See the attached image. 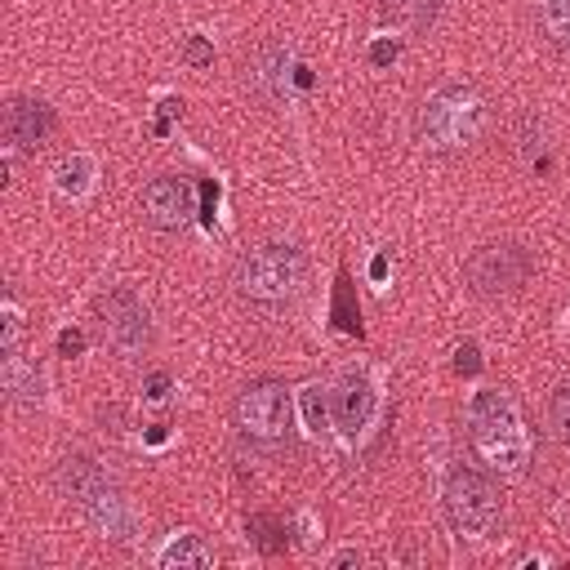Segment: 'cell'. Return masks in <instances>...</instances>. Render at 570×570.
Segmentation results:
<instances>
[{
    "instance_id": "obj_3",
    "label": "cell",
    "mask_w": 570,
    "mask_h": 570,
    "mask_svg": "<svg viewBox=\"0 0 570 570\" xmlns=\"http://www.w3.org/2000/svg\"><path fill=\"white\" fill-rule=\"evenodd\" d=\"M232 281H236L240 298H249L258 307H281V303H289L303 289L307 258H303V249H294L285 240H263V245L240 254Z\"/></svg>"
},
{
    "instance_id": "obj_13",
    "label": "cell",
    "mask_w": 570,
    "mask_h": 570,
    "mask_svg": "<svg viewBox=\"0 0 570 570\" xmlns=\"http://www.w3.org/2000/svg\"><path fill=\"white\" fill-rule=\"evenodd\" d=\"M160 570H205V566H214V552L205 548V539L200 534H174L165 548H160Z\"/></svg>"
},
{
    "instance_id": "obj_1",
    "label": "cell",
    "mask_w": 570,
    "mask_h": 570,
    "mask_svg": "<svg viewBox=\"0 0 570 570\" xmlns=\"http://www.w3.org/2000/svg\"><path fill=\"white\" fill-rule=\"evenodd\" d=\"M490 134V98L472 80H445L436 85L419 116H414V138L436 151V156H463Z\"/></svg>"
},
{
    "instance_id": "obj_11",
    "label": "cell",
    "mask_w": 570,
    "mask_h": 570,
    "mask_svg": "<svg viewBox=\"0 0 570 570\" xmlns=\"http://www.w3.org/2000/svg\"><path fill=\"white\" fill-rule=\"evenodd\" d=\"M53 134V111L40 98H9L4 102V138L18 151H36Z\"/></svg>"
},
{
    "instance_id": "obj_17",
    "label": "cell",
    "mask_w": 570,
    "mask_h": 570,
    "mask_svg": "<svg viewBox=\"0 0 570 570\" xmlns=\"http://www.w3.org/2000/svg\"><path fill=\"white\" fill-rule=\"evenodd\" d=\"M548 428L561 445H570V379L557 383V392L548 396Z\"/></svg>"
},
{
    "instance_id": "obj_22",
    "label": "cell",
    "mask_w": 570,
    "mask_h": 570,
    "mask_svg": "<svg viewBox=\"0 0 570 570\" xmlns=\"http://www.w3.org/2000/svg\"><path fill=\"white\" fill-rule=\"evenodd\" d=\"M183 58H187L191 67H205V62H214V49H209V40H200V36H191V40L183 45Z\"/></svg>"
},
{
    "instance_id": "obj_14",
    "label": "cell",
    "mask_w": 570,
    "mask_h": 570,
    "mask_svg": "<svg viewBox=\"0 0 570 570\" xmlns=\"http://www.w3.org/2000/svg\"><path fill=\"white\" fill-rule=\"evenodd\" d=\"M436 9H441V0H379L383 22L405 27V31H428L432 18H436Z\"/></svg>"
},
{
    "instance_id": "obj_21",
    "label": "cell",
    "mask_w": 570,
    "mask_h": 570,
    "mask_svg": "<svg viewBox=\"0 0 570 570\" xmlns=\"http://www.w3.org/2000/svg\"><path fill=\"white\" fill-rule=\"evenodd\" d=\"M249 530H258V548H263V552H281V548H285V539H276L281 525H276L272 517H249Z\"/></svg>"
},
{
    "instance_id": "obj_23",
    "label": "cell",
    "mask_w": 570,
    "mask_h": 570,
    "mask_svg": "<svg viewBox=\"0 0 570 570\" xmlns=\"http://www.w3.org/2000/svg\"><path fill=\"white\" fill-rule=\"evenodd\" d=\"M396 53H401V45H396V40H374V45H370V62H374V67L396 62Z\"/></svg>"
},
{
    "instance_id": "obj_2",
    "label": "cell",
    "mask_w": 570,
    "mask_h": 570,
    "mask_svg": "<svg viewBox=\"0 0 570 570\" xmlns=\"http://www.w3.org/2000/svg\"><path fill=\"white\" fill-rule=\"evenodd\" d=\"M468 441H472L476 459L490 463L494 472H525V463H530L521 414H517L512 396L499 392V387H485V392L472 396V405H468Z\"/></svg>"
},
{
    "instance_id": "obj_25",
    "label": "cell",
    "mask_w": 570,
    "mask_h": 570,
    "mask_svg": "<svg viewBox=\"0 0 570 570\" xmlns=\"http://www.w3.org/2000/svg\"><path fill=\"white\" fill-rule=\"evenodd\" d=\"M454 370H459V374H476V370H481V361H476V347H472V343H463V347H459Z\"/></svg>"
},
{
    "instance_id": "obj_18",
    "label": "cell",
    "mask_w": 570,
    "mask_h": 570,
    "mask_svg": "<svg viewBox=\"0 0 570 570\" xmlns=\"http://www.w3.org/2000/svg\"><path fill=\"white\" fill-rule=\"evenodd\" d=\"M334 321L347 334H361V307H352V289H347V272H338V289H334Z\"/></svg>"
},
{
    "instance_id": "obj_7",
    "label": "cell",
    "mask_w": 570,
    "mask_h": 570,
    "mask_svg": "<svg viewBox=\"0 0 570 570\" xmlns=\"http://www.w3.org/2000/svg\"><path fill=\"white\" fill-rule=\"evenodd\" d=\"M58 481H62V490H67L102 530H125V503H120L116 485L107 481V472H102L94 459H85V454L62 459Z\"/></svg>"
},
{
    "instance_id": "obj_5",
    "label": "cell",
    "mask_w": 570,
    "mask_h": 570,
    "mask_svg": "<svg viewBox=\"0 0 570 570\" xmlns=\"http://www.w3.org/2000/svg\"><path fill=\"white\" fill-rule=\"evenodd\" d=\"M441 508H445V521L459 534H472V539L494 534V525L503 521V499H499L494 481L481 476L476 468H450Z\"/></svg>"
},
{
    "instance_id": "obj_9",
    "label": "cell",
    "mask_w": 570,
    "mask_h": 570,
    "mask_svg": "<svg viewBox=\"0 0 570 570\" xmlns=\"http://www.w3.org/2000/svg\"><path fill=\"white\" fill-rule=\"evenodd\" d=\"M102 325H107V338L120 356H138L151 338V321H147V307L138 303L134 289H111L102 298Z\"/></svg>"
},
{
    "instance_id": "obj_27",
    "label": "cell",
    "mask_w": 570,
    "mask_h": 570,
    "mask_svg": "<svg viewBox=\"0 0 570 570\" xmlns=\"http://www.w3.org/2000/svg\"><path fill=\"white\" fill-rule=\"evenodd\" d=\"M352 561H361V557H356V552H352V548H347V552H338V557H334V566H352Z\"/></svg>"
},
{
    "instance_id": "obj_20",
    "label": "cell",
    "mask_w": 570,
    "mask_h": 570,
    "mask_svg": "<svg viewBox=\"0 0 570 570\" xmlns=\"http://www.w3.org/2000/svg\"><path fill=\"white\" fill-rule=\"evenodd\" d=\"M321 392H325V387H307V392H303V410H307V428H312V432H325V419H330Z\"/></svg>"
},
{
    "instance_id": "obj_16",
    "label": "cell",
    "mask_w": 570,
    "mask_h": 570,
    "mask_svg": "<svg viewBox=\"0 0 570 570\" xmlns=\"http://www.w3.org/2000/svg\"><path fill=\"white\" fill-rule=\"evenodd\" d=\"M539 18H543L548 40H552L561 53H570V0H543Z\"/></svg>"
},
{
    "instance_id": "obj_24",
    "label": "cell",
    "mask_w": 570,
    "mask_h": 570,
    "mask_svg": "<svg viewBox=\"0 0 570 570\" xmlns=\"http://www.w3.org/2000/svg\"><path fill=\"white\" fill-rule=\"evenodd\" d=\"M85 352V334L80 330H62L58 334V356H80Z\"/></svg>"
},
{
    "instance_id": "obj_10",
    "label": "cell",
    "mask_w": 570,
    "mask_h": 570,
    "mask_svg": "<svg viewBox=\"0 0 570 570\" xmlns=\"http://www.w3.org/2000/svg\"><path fill=\"white\" fill-rule=\"evenodd\" d=\"M240 71H245V89L258 102H276L289 80V49L281 40H263V45H254V53L245 58Z\"/></svg>"
},
{
    "instance_id": "obj_4",
    "label": "cell",
    "mask_w": 570,
    "mask_h": 570,
    "mask_svg": "<svg viewBox=\"0 0 570 570\" xmlns=\"http://www.w3.org/2000/svg\"><path fill=\"white\" fill-rule=\"evenodd\" d=\"M232 423L245 441L263 445V450H276L289 441L294 432V401H289V387L281 379H254L236 392L232 401Z\"/></svg>"
},
{
    "instance_id": "obj_26",
    "label": "cell",
    "mask_w": 570,
    "mask_h": 570,
    "mask_svg": "<svg viewBox=\"0 0 570 570\" xmlns=\"http://www.w3.org/2000/svg\"><path fill=\"white\" fill-rule=\"evenodd\" d=\"M165 392H169V374H160V370H156V374H147V396H151V401H160Z\"/></svg>"
},
{
    "instance_id": "obj_19",
    "label": "cell",
    "mask_w": 570,
    "mask_h": 570,
    "mask_svg": "<svg viewBox=\"0 0 570 570\" xmlns=\"http://www.w3.org/2000/svg\"><path fill=\"white\" fill-rule=\"evenodd\" d=\"M85 183H89V160H85V156H67V160L58 165V187L71 191V196H80Z\"/></svg>"
},
{
    "instance_id": "obj_8",
    "label": "cell",
    "mask_w": 570,
    "mask_h": 570,
    "mask_svg": "<svg viewBox=\"0 0 570 570\" xmlns=\"http://www.w3.org/2000/svg\"><path fill=\"white\" fill-rule=\"evenodd\" d=\"M138 214L156 232H183L187 218H191V187H187V178H178V174L151 178L142 187V196H138Z\"/></svg>"
},
{
    "instance_id": "obj_15",
    "label": "cell",
    "mask_w": 570,
    "mask_h": 570,
    "mask_svg": "<svg viewBox=\"0 0 570 570\" xmlns=\"http://www.w3.org/2000/svg\"><path fill=\"white\" fill-rule=\"evenodd\" d=\"M4 387H9V396L22 401V405L40 401V374H36V370H22V361H18L13 352L4 356Z\"/></svg>"
},
{
    "instance_id": "obj_6",
    "label": "cell",
    "mask_w": 570,
    "mask_h": 570,
    "mask_svg": "<svg viewBox=\"0 0 570 570\" xmlns=\"http://www.w3.org/2000/svg\"><path fill=\"white\" fill-rule=\"evenodd\" d=\"M530 272H534V258H530L525 245H517V240H494V245H481V249L468 258L463 281H468V289H472L476 298H508V294H517V289L530 281Z\"/></svg>"
},
{
    "instance_id": "obj_12",
    "label": "cell",
    "mask_w": 570,
    "mask_h": 570,
    "mask_svg": "<svg viewBox=\"0 0 570 570\" xmlns=\"http://www.w3.org/2000/svg\"><path fill=\"white\" fill-rule=\"evenodd\" d=\"M330 401H334V423L338 428L356 432V428L370 423L374 392H370V379L365 374H343V383H338V392H330Z\"/></svg>"
}]
</instances>
